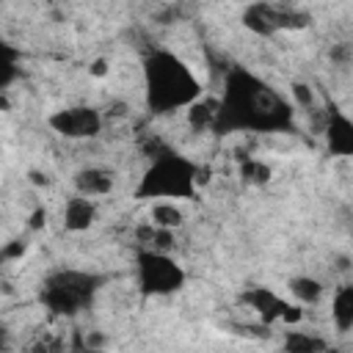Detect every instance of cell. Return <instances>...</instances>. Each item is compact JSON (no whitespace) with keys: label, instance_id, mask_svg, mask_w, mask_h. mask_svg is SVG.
I'll return each instance as SVG.
<instances>
[{"label":"cell","instance_id":"5","mask_svg":"<svg viewBox=\"0 0 353 353\" xmlns=\"http://www.w3.org/2000/svg\"><path fill=\"white\" fill-rule=\"evenodd\" d=\"M94 215H97V207H94V199H88V196H74L63 207V221H66V229H72V232L88 229Z\"/></svg>","mask_w":353,"mask_h":353},{"label":"cell","instance_id":"3","mask_svg":"<svg viewBox=\"0 0 353 353\" xmlns=\"http://www.w3.org/2000/svg\"><path fill=\"white\" fill-rule=\"evenodd\" d=\"M182 284V268L165 254V251H143L138 256V287L149 295H168L179 290Z\"/></svg>","mask_w":353,"mask_h":353},{"label":"cell","instance_id":"2","mask_svg":"<svg viewBox=\"0 0 353 353\" xmlns=\"http://www.w3.org/2000/svg\"><path fill=\"white\" fill-rule=\"evenodd\" d=\"M199 185V165L190 163L185 154L176 152H160L154 154L152 165L143 171L138 196L143 199H160V201H176V199H193Z\"/></svg>","mask_w":353,"mask_h":353},{"label":"cell","instance_id":"1","mask_svg":"<svg viewBox=\"0 0 353 353\" xmlns=\"http://www.w3.org/2000/svg\"><path fill=\"white\" fill-rule=\"evenodd\" d=\"M143 85H146V99L154 108V113H168L182 105H190L201 94L199 77L190 72V66L163 50L152 52V58L146 61Z\"/></svg>","mask_w":353,"mask_h":353},{"label":"cell","instance_id":"4","mask_svg":"<svg viewBox=\"0 0 353 353\" xmlns=\"http://www.w3.org/2000/svg\"><path fill=\"white\" fill-rule=\"evenodd\" d=\"M50 124L66 135V138H91L99 132V116L97 110L91 108H66V110H58Z\"/></svg>","mask_w":353,"mask_h":353}]
</instances>
